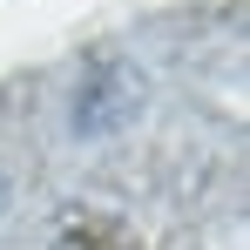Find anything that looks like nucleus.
<instances>
[{
  "label": "nucleus",
  "instance_id": "1",
  "mask_svg": "<svg viewBox=\"0 0 250 250\" xmlns=\"http://www.w3.org/2000/svg\"><path fill=\"white\" fill-rule=\"evenodd\" d=\"M142 108V75L128 68V61H95L82 82L68 88V122L82 142H102V135H115Z\"/></svg>",
  "mask_w": 250,
  "mask_h": 250
},
{
  "label": "nucleus",
  "instance_id": "2",
  "mask_svg": "<svg viewBox=\"0 0 250 250\" xmlns=\"http://www.w3.org/2000/svg\"><path fill=\"white\" fill-rule=\"evenodd\" d=\"M0 203H7V169H0Z\"/></svg>",
  "mask_w": 250,
  "mask_h": 250
}]
</instances>
